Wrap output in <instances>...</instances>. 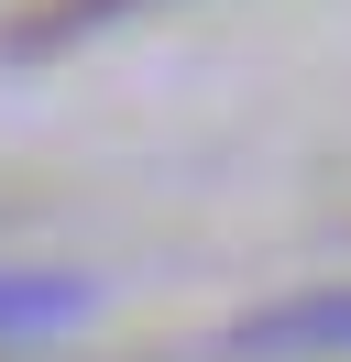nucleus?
Wrapping results in <instances>:
<instances>
[{
	"mask_svg": "<svg viewBox=\"0 0 351 362\" xmlns=\"http://www.w3.org/2000/svg\"><path fill=\"white\" fill-rule=\"evenodd\" d=\"M241 351H263V362H285V351H351V286H318V296H285V308H263V318H241Z\"/></svg>",
	"mask_w": 351,
	"mask_h": 362,
	"instance_id": "1",
	"label": "nucleus"
},
{
	"mask_svg": "<svg viewBox=\"0 0 351 362\" xmlns=\"http://www.w3.org/2000/svg\"><path fill=\"white\" fill-rule=\"evenodd\" d=\"M88 318V274H44V264H0V340H44Z\"/></svg>",
	"mask_w": 351,
	"mask_h": 362,
	"instance_id": "2",
	"label": "nucleus"
},
{
	"mask_svg": "<svg viewBox=\"0 0 351 362\" xmlns=\"http://www.w3.org/2000/svg\"><path fill=\"white\" fill-rule=\"evenodd\" d=\"M110 11H132V0H66V11H44L33 33H77V23H110Z\"/></svg>",
	"mask_w": 351,
	"mask_h": 362,
	"instance_id": "3",
	"label": "nucleus"
}]
</instances>
